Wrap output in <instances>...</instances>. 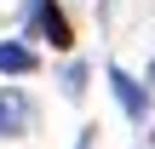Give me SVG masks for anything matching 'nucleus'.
Masks as SVG:
<instances>
[{
  "instance_id": "nucleus-1",
  "label": "nucleus",
  "mask_w": 155,
  "mask_h": 149,
  "mask_svg": "<svg viewBox=\"0 0 155 149\" xmlns=\"http://www.w3.org/2000/svg\"><path fill=\"white\" fill-rule=\"evenodd\" d=\"M109 86H115V98H121V109H127L132 121H144V115H150V98L138 92V80H132L127 69H109Z\"/></svg>"
},
{
  "instance_id": "nucleus-2",
  "label": "nucleus",
  "mask_w": 155,
  "mask_h": 149,
  "mask_svg": "<svg viewBox=\"0 0 155 149\" xmlns=\"http://www.w3.org/2000/svg\"><path fill=\"white\" fill-rule=\"evenodd\" d=\"M35 17H40V29H46V40H52V46H75V34H69V17H63L52 0H40V6H35Z\"/></svg>"
},
{
  "instance_id": "nucleus-3",
  "label": "nucleus",
  "mask_w": 155,
  "mask_h": 149,
  "mask_svg": "<svg viewBox=\"0 0 155 149\" xmlns=\"http://www.w3.org/2000/svg\"><path fill=\"white\" fill-rule=\"evenodd\" d=\"M29 126V103L17 98V92H6L0 98V138H12V132H23Z\"/></svg>"
},
{
  "instance_id": "nucleus-4",
  "label": "nucleus",
  "mask_w": 155,
  "mask_h": 149,
  "mask_svg": "<svg viewBox=\"0 0 155 149\" xmlns=\"http://www.w3.org/2000/svg\"><path fill=\"white\" fill-rule=\"evenodd\" d=\"M29 69H35V52L17 40H0V75H29Z\"/></svg>"
}]
</instances>
